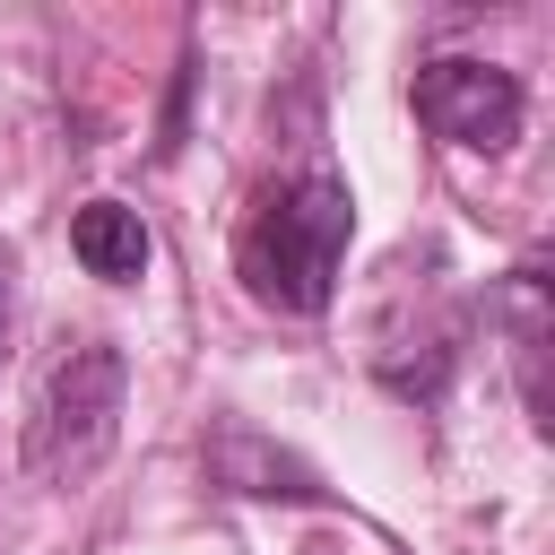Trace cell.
Here are the masks:
<instances>
[{
	"mask_svg": "<svg viewBox=\"0 0 555 555\" xmlns=\"http://www.w3.org/2000/svg\"><path fill=\"white\" fill-rule=\"evenodd\" d=\"M0 330H9V295H0Z\"/></svg>",
	"mask_w": 555,
	"mask_h": 555,
	"instance_id": "cell-6",
	"label": "cell"
},
{
	"mask_svg": "<svg viewBox=\"0 0 555 555\" xmlns=\"http://www.w3.org/2000/svg\"><path fill=\"white\" fill-rule=\"evenodd\" d=\"M408 104H416V121L434 130V139H451V147H468V156H503L512 139H520V78L512 69H494V61H477V52H442V61H425L416 69V87H408Z\"/></svg>",
	"mask_w": 555,
	"mask_h": 555,
	"instance_id": "cell-3",
	"label": "cell"
},
{
	"mask_svg": "<svg viewBox=\"0 0 555 555\" xmlns=\"http://www.w3.org/2000/svg\"><path fill=\"white\" fill-rule=\"evenodd\" d=\"M69 251H78V269L87 278H104V286H130V278H147V225H139V208H121V199H87L78 217H69Z\"/></svg>",
	"mask_w": 555,
	"mask_h": 555,
	"instance_id": "cell-4",
	"label": "cell"
},
{
	"mask_svg": "<svg viewBox=\"0 0 555 555\" xmlns=\"http://www.w3.org/2000/svg\"><path fill=\"white\" fill-rule=\"evenodd\" d=\"M347 234H356V191L338 173H286L269 182L251 208H243V234H234V278L251 286V304L269 312H330L338 295V269H347Z\"/></svg>",
	"mask_w": 555,
	"mask_h": 555,
	"instance_id": "cell-1",
	"label": "cell"
},
{
	"mask_svg": "<svg viewBox=\"0 0 555 555\" xmlns=\"http://www.w3.org/2000/svg\"><path fill=\"white\" fill-rule=\"evenodd\" d=\"M208 468L234 486V494H312V477L286 460V451H269V442H251V434H225L217 451H208Z\"/></svg>",
	"mask_w": 555,
	"mask_h": 555,
	"instance_id": "cell-5",
	"label": "cell"
},
{
	"mask_svg": "<svg viewBox=\"0 0 555 555\" xmlns=\"http://www.w3.org/2000/svg\"><path fill=\"white\" fill-rule=\"evenodd\" d=\"M121 399H130V364L113 338H78L69 356H52L26 399V477L87 486L121 442Z\"/></svg>",
	"mask_w": 555,
	"mask_h": 555,
	"instance_id": "cell-2",
	"label": "cell"
}]
</instances>
